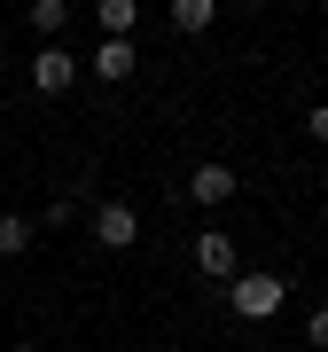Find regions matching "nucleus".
<instances>
[{
    "instance_id": "obj_1",
    "label": "nucleus",
    "mask_w": 328,
    "mask_h": 352,
    "mask_svg": "<svg viewBox=\"0 0 328 352\" xmlns=\"http://www.w3.org/2000/svg\"><path fill=\"white\" fill-rule=\"evenodd\" d=\"M281 298H290L281 274H235V282H227V314H235V321H274Z\"/></svg>"
},
{
    "instance_id": "obj_2",
    "label": "nucleus",
    "mask_w": 328,
    "mask_h": 352,
    "mask_svg": "<svg viewBox=\"0 0 328 352\" xmlns=\"http://www.w3.org/2000/svg\"><path fill=\"white\" fill-rule=\"evenodd\" d=\"M86 227H94L102 251H133V243H141V212H133V204H94Z\"/></svg>"
},
{
    "instance_id": "obj_3",
    "label": "nucleus",
    "mask_w": 328,
    "mask_h": 352,
    "mask_svg": "<svg viewBox=\"0 0 328 352\" xmlns=\"http://www.w3.org/2000/svg\"><path fill=\"white\" fill-rule=\"evenodd\" d=\"M196 274H211V282H235V274H242L227 227H203V235H196Z\"/></svg>"
},
{
    "instance_id": "obj_4",
    "label": "nucleus",
    "mask_w": 328,
    "mask_h": 352,
    "mask_svg": "<svg viewBox=\"0 0 328 352\" xmlns=\"http://www.w3.org/2000/svg\"><path fill=\"white\" fill-rule=\"evenodd\" d=\"M78 71H86V63H78L71 47H39V55H32V87H39V94H63Z\"/></svg>"
},
{
    "instance_id": "obj_5",
    "label": "nucleus",
    "mask_w": 328,
    "mask_h": 352,
    "mask_svg": "<svg viewBox=\"0 0 328 352\" xmlns=\"http://www.w3.org/2000/svg\"><path fill=\"white\" fill-rule=\"evenodd\" d=\"M86 71L102 78V87H117V78H133V71H141V55H133V39H102V47L86 55Z\"/></svg>"
},
{
    "instance_id": "obj_6",
    "label": "nucleus",
    "mask_w": 328,
    "mask_h": 352,
    "mask_svg": "<svg viewBox=\"0 0 328 352\" xmlns=\"http://www.w3.org/2000/svg\"><path fill=\"white\" fill-rule=\"evenodd\" d=\"M227 196H235V164H196V180H188V204H203V212H219Z\"/></svg>"
},
{
    "instance_id": "obj_7",
    "label": "nucleus",
    "mask_w": 328,
    "mask_h": 352,
    "mask_svg": "<svg viewBox=\"0 0 328 352\" xmlns=\"http://www.w3.org/2000/svg\"><path fill=\"white\" fill-rule=\"evenodd\" d=\"M211 24H219L211 0H172V32H188V39H196V32H211Z\"/></svg>"
},
{
    "instance_id": "obj_8",
    "label": "nucleus",
    "mask_w": 328,
    "mask_h": 352,
    "mask_svg": "<svg viewBox=\"0 0 328 352\" xmlns=\"http://www.w3.org/2000/svg\"><path fill=\"white\" fill-rule=\"evenodd\" d=\"M24 24L39 32V47H55V32H63V0H32V8H24Z\"/></svg>"
},
{
    "instance_id": "obj_9",
    "label": "nucleus",
    "mask_w": 328,
    "mask_h": 352,
    "mask_svg": "<svg viewBox=\"0 0 328 352\" xmlns=\"http://www.w3.org/2000/svg\"><path fill=\"white\" fill-rule=\"evenodd\" d=\"M32 251V219L24 212H0V258H24Z\"/></svg>"
},
{
    "instance_id": "obj_10",
    "label": "nucleus",
    "mask_w": 328,
    "mask_h": 352,
    "mask_svg": "<svg viewBox=\"0 0 328 352\" xmlns=\"http://www.w3.org/2000/svg\"><path fill=\"white\" fill-rule=\"evenodd\" d=\"M141 24V8H133V0H102V39H126Z\"/></svg>"
},
{
    "instance_id": "obj_11",
    "label": "nucleus",
    "mask_w": 328,
    "mask_h": 352,
    "mask_svg": "<svg viewBox=\"0 0 328 352\" xmlns=\"http://www.w3.org/2000/svg\"><path fill=\"white\" fill-rule=\"evenodd\" d=\"M305 133H313L320 149H328V102H313V110H305Z\"/></svg>"
},
{
    "instance_id": "obj_12",
    "label": "nucleus",
    "mask_w": 328,
    "mask_h": 352,
    "mask_svg": "<svg viewBox=\"0 0 328 352\" xmlns=\"http://www.w3.org/2000/svg\"><path fill=\"white\" fill-rule=\"evenodd\" d=\"M305 337H313V344L328 352V305H313V321H305Z\"/></svg>"
},
{
    "instance_id": "obj_13",
    "label": "nucleus",
    "mask_w": 328,
    "mask_h": 352,
    "mask_svg": "<svg viewBox=\"0 0 328 352\" xmlns=\"http://www.w3.org/2000/svg\"><path fill=\"white\" fill-rule=\"evenodd\" d=\"M8 352H39V344H8Z\"/></svg>"
}]
</instances>
